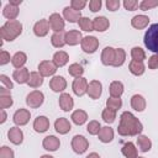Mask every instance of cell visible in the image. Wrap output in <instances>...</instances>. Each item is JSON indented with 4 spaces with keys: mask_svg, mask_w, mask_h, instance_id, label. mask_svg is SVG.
<instances>
[{
    "mask_svg": "<svg viewBox=\"0 0 158 158\" xmlns=\"http://www.w3.org/2000/svg\"><path fill=\"white\" fill-rule=\"evenodd\" d=\"M7 138L14 144H21L23 141V132L19 126L10 127V130L7 131Z\"/></svg>",
    "mask_w": 158,
    "mask_h": 158,
    "instance_id": "13",
    "label": "cell"
},
{
    "mask_svg": "<svg viewBox=\"0 0 158 158\" xmlns=\"http://www.w3.org/2000/svg\"><path fill=\"white\" fill-rule=\"evenodd\" d=\"M123 6H125L126 10L133 11V10H136V7L138 6V1H137V0H125V1H123Z\"/></svg>",
    "mask_w": 158,
    "mask_h": 158,
    "instance_id": "51",
    "label": "cell"
},
{
    "mask_svg": "<svg viewBox=\"0 0 158 158\" xmlns=\"http://www.w3.org/2000/svg\"><path fill=\"white\" fill-rule=\"evenodd\" d=\"M58 104H59V107H60L63 111L68 112V111H70V110L73 109V106H74V100H73V98H72L69 94L62 93L60 96H59Z\"/></svg>",
    "mask_w": 158,
    "mask_h": 158,
    "instance_id": "20",
    "label": "cell"
},
{
    "mask_svg": "<svg viewBox=\"0 0 158 158\" xmlns=\"http://www.w3.org/2000/svg\"><path fill=\"white\" fill-rule=\"evenodd\" d=\"M131 57H132V60H138V62H143L146 59V52L138 47V46H135L132 47L131 49Z\"/></svg>",
    "mask_w": 158,
    "mask_h": 158,
    "instance_id": "39",
    "label": "cell"
},
{
    "mask_svg": "<svg viewBox=\"0 0 158 158\" xmlns=\"http://www.w3.org/2000/svg\"><path fill=\"white\" fill-rule=\"evenodd\" d=\"M78 25H79L80 30H83V31H85V32H91V31H94V28H93V20H90L89 17H84V16H83V17L79 20Z\"/></svg>",
    "mask_w": 158,
    "mask_h": 158,
    "instance_id": "41",
    "label": "cell"
},
{
    "mask_svg": "<svg viewBox=\"0 0 158 158\" xmlns=\"http://www.w3.org/2000/svg\"><path fill=\"white\" fill-rule=\"evenodd\" d=\"M27 84L31 88H40L43 84V77L38 72H30V78Z\"/></svg>",
    "mask_w": 158,
    "mask_h": 158,
    "instance_id": "35",
    "label": "cell"
},
{
    "mask_svg": "<svg viewBox=\"0 0 158 158\" xmlns=\"http://www.w3.org/2000/svg\"><path fill=\"white\" fill-rule=\"evenodd\" d=\"M57 65L53 63V60H42L38 64V73L42 77H51L54 75L57 72Z\"/></svg>",
    "mask_w": 158,
    "mask_h": 158,
    "instance_id": "9",
    "label": "cell"
},
{
    "mask_svg": "<svg viewBox=\"0 0 158 158\" xmlns=\"http://www.w3.org/2000/svg\"><path fill=\"white\" fill-rule=\"evenodd\" d=\"M81 40H83L81 32L78 30H70L65 32V43L69 46H77L81 43Z\"/></svg>",
    "mask_w": 158,
    "mask_h": 158,
    "instance_id": "17",
    "label": "cell"
},
{
    "mask_svg": "<svg viewBox=\"0 0 158 158\" xmlns=\"http://www.w3.org/2000/svg\"><path fill=\"white\" fill-rule=\"evenodd\" d=\"M80 46L85 53L91 54V53L96 52V49L99 47V40L95 36H85V37H83Z\"/></svg>",
    "mask_w": 158,
    "mask_h": 158,
    "instance_id": "6",
    "label": "cell"
},
{
    "mask_svg": "<svg viewBox=\"0 0 158 158\" xmlns=\"http://www.w3.org/2000/svg\"><path fill=\"white\" fill-rule=\"evenodd\" d=\"M27 62V56H26V53L25 52H16L14 56H12V58H11V63H12V65L16 68V69H21V68H23V65H25V63Z\"/></svg>",
    "mask_w": 158,
    "mask_h": 158,
    "instance_id": "26",
    "label": "cell"
},
{
    "mask_svg": "<svg viewBox=\"0 0 158 158\" xmlns=\"http://www.w3.org/2000/svg\"><path fill=\"white\" fill-rule=\"evenodd\" d=\"M126 60V52L123 48H116L115 49V60L112 67H121Z\"/></svg>",
    "mask_w": 158,
    "mask_h": 158,
    "instance_id": "37",
    "label": "cell"
},
{
    "mask_svg": "<svg viewBox=\"0 0 158 158\" xmlns=\"http://www.w3.org/2000/svg\"><path fill=\"white\" fill-rule=\"evenodd\" d=\"M51 43L53 47L56 48H62L64 47L67 43H65V32H54L52 36H51Z\"/></svg>",
    "mask_w": 158,
    "mask_h": 158,
    "instance_id": "27",
    "label": "cell"
},
{
    "mask_svg": "<svg viewBox=\"0 0 158 158\" xmlns=\"http://www.w3.org/2000/svg\"><path fill=\"white\" fill-rule=\"evenodd\" d=\"M54 128L59 135H65L72 130V125L65 117H59L54 122Z\"/></svg>",
    "mask_w": 158,
    "mask_h": 158,
    "instance_id": "21",
    "label": "cell"
},
{
    "mask_svg": "<svg viewBox=\"0 0 158 158\" xmlns=\"http://www.w3.org/2000/svg\"><path fill=\"white\" fill-rule=\"evenodd\" d=\"M12 104H14V100H12L10 93L9 94H0V107L2 110L12 106Z\"/></svg>",
    "mask_w": 158,
    "mask_h": 158,
    "instance_id": "42",
    "label": "cell"
},
{
    "mask_svg": "<svg viewBox=\"0 0 158 158\" xmlns=\"http://www.w3.org/2000/svg\"><path fill=\"white\" fill-rule=\"evenodd\" d=\"M49 128V120L46 116H37L33 121V130L37 133H43Z\"/></svg>",
    "mask_w": 158,
    "mask_h": 158,
    "instance_id": "18",
    "label": "cell"
},
{
    "mask_svg": "<svg viewBox=\"0 0 158 158\" xmlns=\"http://www.w3.org/2000/svg\"><path fill=\"white\" fill-rule=\"evenodd\" d=\"M30 117H31V114L27 109H19L15 111L12 116V121L16 126H25L30 121Z\"/></svg>",
    "mask_w": 158,
    "mask_h": 158,
    "instance_id": "10",
    "label": "cell"
},
{
    "mask_svg": "<svg viewBox=\"0 0 158 158\" xmlns=\"http://www.w3.org/2000/svg\"><path fill=\"white\" fill-rule=\"evenodd\" d=\"M72 149L77 153V154H83L86 152V149L89 148V141L83 136V135H75L72 138L70 142Z\"/></svg>",
    "mask_w": 158,
    "mask_h": 158,
    "instance_id": "4",
    "label": "cell"
},
{
    "mask_svg": "<svg viewBox=\"0 0 158 158\" xmlns=\"http://www.w3.org/2000/svg\"><path fill=\"white\" fill-rule=\"evenodd\" d=\"M22 33V23L17 20H11L6 21L1 27H0V36L1 40L11 42L16 40L20 35Z\"/></svg>",
    "mask_w": 158,
    "mask_h": 158,
    "instance_id": "2",
    "label": "cell"
},
{
    "mask_svg": "<svg viewBox=\"0 0 158 158\" xmlns=\"http://www.w3.org/2000/svg\"><path fill=\"white\" fill-rule=\"evenodd\" d=\"M2 15L5 19H7V21H11V20H16L17 15H19V6H15V5H11L10 2L4 7L2 10Z\"/></svg>",
    "mask_w": 158,
    "mask_h": 158,
    "instance_id": "29",
    "label": "cell"
},
{
    "mask_svg": "<svg viewBox=\"0 0 158 158\" xmlns=\"http://www.w3.org/2000/svg\"><path fill=\"white\" fill-rule=\"evenodd\" d=\"M11 58H12V57H10V53L2 49V51L0 52V65H5V64H7V63L10 62Z\"/></svg>",
    "mask_w": 158,
    "mask_h": 158,
    "instance_id": "53",
    "label": "cell"
},
{
    "mask_svg": "<svg viewBox=\"0 0 158 158\" xmlns=\"http://www.w3.org/2000/svg\"><path fill=\"white\" fill-rule=\"evenodd\" d=\"M143 131L142 122L130 111H125L120 116V123L117 127L118 135L127 137V136H138Z\"/></svg>",
    "mask_w": 158,
    "mask_h": 158,
    "instance_id": "1",
    "label": "cell"
},
{
    "mask_svg": "<svg viewBox=\"0 0 158 158\" xmlns=\"http://www.w3.org/2000/svg\"><path fill=\"white\" fill-rule=\"evenodd\" d=\"M109 26H110V21L105 16H96L93 20V28H94V31L104 32V31H106L109 28Z\"/></svg>",
    "mask_w": 158,
    "mask_h": 158,
    "instance_id": "22",
    "label": "cell"
},
{
    "mask_svg": "<svg viewBox=\"0 0 158 158\" xmlns=\"http://www.w3.org/2000/svg\"><path fill=\"white\" fill-rule=\"evenodd\" d=\"M144 46L148 51L158 54V23H153L148 27L144 33Z\"/></svg>",
    "mask_w": 158,
    "mask_h": 158,
    "instance_id": "3",
    "label": "cell"
},
{
    "mask_svg": "<svg viewBox=\"0 0 158 158\" xmlns=\"http://www.w3.org/2000/svg\"><path fill=\"white\" fill-rule=\"evenodd\" d=\"M40 158H54V157H52V156H49V154H43V156H41Z\"/></svg>",
    "mask_w": 158,
    "mask_h": 158,
    "instance_id": "57",
    "label": "cell"
},
{
    "mask_svg": "<svg viewBox=\"0 0 158 158\" xmlns=\"http://www.w3.org/2000/svg\"><path fill=\"white\" fill-rule=\"evenodd\" d=\"M0 81H1V86L6 88V89H9V90H11V89L14 88V83H12L11 79H10L7 75H5V74H1V75H0Z\"/></svg>",
    "mask_w": 158,
    "mask_h": 158,
    "instance_id": "47",
    "label": "cell"
},
{
    "mask_svg": "<svg viewBox=\"0 0 158 158\" xmlns=\"http://www.w3.org/2000/svg\"><path fill=\"white\" fill-rule=\"evenodd\" d=\"M68 73H69V75H72L74 78H80L84 74V67L79 63H73L69 65Z\"/></svg>",
    "mask_w": 158,
    "mask_h": 158,
    "instance_id": "38",
    "label": "cell"
},
{
    "mask_svg": "<svg viewBox=\"0 0 158 158\" xmlns=\"http://www.w3.org/2000/svg\"><path fill=\"white\" fill-rule=\"evenodd\" d=\"M105 4H106V7L109 11H116V10H118V7L121 5L120 0H106Z\"/></svg>",
    "mask_w": 158,
    "mask_h": 158,
    "instance_id": "49",
    "label": "cell"
},
{
    "mask_svg": "<svg viewBox=\"0 0 158 158\" xmlns=\"http://www.w3.org/2000/svg\"><path fill=\"white\" fill-rule=\"evenodd\" d=\"M157 6H158V0H142L139 2V9L142 11H147V10L157 7Z\"/></svg>",
    "mask_w": 158,
    "mask_h": 158,
    "instance_id": "45",
    "label": "cell"
},
{
    "mask_svg": "<svg viewBox=\"0 0 158 158\" xmlns=\"http://www.w3.org/2000/svg\"><path fill=\"white\" fill-rule=\"evenodd\" d=\"M131 107L135 111L142 112L146 109V99L141 95V94H135L131 98Z\"/></svg>",
    "mask_w": 158,
    "mask_h": 158,
    "instance_id": "24",
    "label": "cell"
},
{
    "mask_svg": "<svg viewBox=\"0 0 158 158\" xmlns=\"http://www.w3.org/2000/svg\"><path fill=\"white\" fill-rule=\"evenodd\" d=\"M70 118H72V121H73L75 125L81 126V125H84V123L86 122V120H88V114H86L84 110L78 109V110L73 111Z\"/></svg>",
    "mask_w": 158,
    "mask_h": 158,
    "instance_id": "31",
    "label": "cell"
},
{
    "mask_svg": "<svg viewBox=\"0 0 158 158\" xmlns=\"http://www.w3.org/2000/svg\"><path fill=\"white\" fill-rule=\"evenodd\" d=\"M28 78H30V72L27 68H21V69H15L14 73H12V79L19 83V84H25L28 81Z\"/></svg>",
    "mask_w": 158,
    "mask_h": 158,
    "instance_id": "23",
    "label": "cell"
},
{
    "mask_svg": "<svg viewBox=\"0 0 158 158\" xmlns=\"http://www.w3.org/2000/svg\"><path fill=\"white\" fill-rule=\"evenodd\" d=\"M149 23V17L146 16V15H136L132 17L131 20V25L133 28H137V30H143L148 26Z\"/></svg>",
    "mask_w": 158,
    "mask_h": 158,
    "instance_id": "25",
    "label": "cell"
},
{
    "mask_svg": "<svg viewBox=\"0 0 158 158\" xmlns=\"http://www.w3.org/2000/svg\"><path fill=\"white\" fill-rule=\"evenodd\" d=\"M86 158H100V156H99L96 152H91V153H89V154L86 156Z\"/></svg>",
    "mask_w": 158,
    "mask_h": 158,
    "instance_id": "55",
    "label": "cell"
},
{
    "mask_svg": "<svg viewBox=\"0 0 158 158\" xmlns=\"http://www.w3.org/2000/svg\"><path fill=\"white\" fill-rule=\"evenodd\" d=\"M115 49L110 46L105 47L101 52V63L104 65H112L114 60H115Z\"/></svg>",
    "mask_w": 158,
    "mask_h": 158,
    "instance_id": "19",
    "label": "cell"
},
{
    "mask_svg": "<svg viewBox=\"0 0 158 158\" xmlns=\"http://www.w3.org/2000/svg\"><path fill=\"white\" fill-rule=\"evenodd\" d=\"M101 6H102L101 0H91V1H89V9L93 12H98L101 9Z\"/></svg>",
    "mask_w": 158,
    "mask_h": 158,
    "instance_id": "50",
    "label": "cell"
},
{
    "mask_svg": "<svg viewBox=\"0 0 158 158\" xmlns=\"http://www.w3.org/2000/svg\"><path fill=\"white\" fill-rule=\"evenodd\" d=\"M98 136H99V139L102 143H109L114 139V130L109 126H104V127H101Z\"/></svg>",
    "mask_w": 158,
    "mask_h": 158,
    "instance_id": "32",
    "label": "cell"
},
{
    "mask_svg": "<svg viewBox=\"0 0 158 158\" xmlns=\"http://www.w3.org/2000/svg\"><path fill=\"white\" fill-rule=\"evenodd\" d=\"M42 146L46 151H49V152H56L59 146H60V141L59 138H57L56 136L53 135H49V136H46L42 141Z\"/></svg>",
    "mask_w": 158,
    "mask_h": 158,
    "instance_id": "14",
    "label": "cell"
},
{
    "mask_svg": "<svg viewBox=\"0 0 158 158\" xmlns=\"http://www.w3.org/2000/svg\"><path fill=\"white\" fill-rule=\"evenodd\" d=\"M1 120H0V123H4L5 121H6V118H7V115H6V112H5V110H2L1 109Z\"/></svg>",
    "mask_w": 158,
    "mask_h": 158,
    "instance_id": "54",
    "label": "cell"
},
{
    "mask_svg": "<svg viewBox=\"0 0 158 158\" xmlns=\"http://www.w3.org/2000/svg\"><path fill=\"white\" fill-rule=\"evenodd\" d=\"M14 151L7 147V146H2L0 148V158H14Z\"/></svg>",
    "mask_w": 158,
    "mask_h": 158,
    "instance_id": "46",
    "label": "cell"
},
{
    "mask_svg": "<svg viewBox=\"0 0 158 158\" xmlns=\"http://www.w3.org/2000/svg\"><path fill=\"white\" fill-rule=\"evenodd\" d=\"M85 6H86V1L85 0H72L70 1V7L77 10V11L83 10Z\"/></svg>",
    "mask_w": 158,
    "mask_h": 158,
    "instance_id": "48",
    "label": "cell"
},
{
    "mask_svg": "<svg viewBox=\"0 0 158 158\" xmlns=\"http://www.w3.org/2000/svg\"><path fill=\"white\" fill-rule=\"evenodd\" d=\"M128 70L136 75V77H139L144 73L146 70V67L143 64V62H138V60H131L130 64H128Z\"/></svg>",
    "mask_w": 158,
    "mask_h": 158,
    "instance_id": "33",
    "label": "cell"
},
{
    "mask_svg": "<svg viewBox=\"0 0 158 158\" xmlns=\"http://www.w3.org/2000/svg\"><path fill=\"white\" fill-rule=\"evenodd\" d=\"M100 130H101V125H100V122L96 121V120L90 121V122L88 123V126H86V131H88L90 135H93V136L99 135Z\"/></svg>",
    "mask_w": 158,
    "mask_h": 158,
    "instance_id": "44",
    "label": "cell"
},
{
    "mask_svg": "<svg viewBox=\"0 0 158 158\" xmlns=\"http://www.w3.org/2000/svg\"><path fill=\"white\" fill-rule=\"evenodd\" d=\"M49 23H48V20L46 19H42L40 21H37L35 25H33V33L37 36V37H44L48 35L49 32Z\"/></svg>",
    "mask_w": 158,
    "mask_h": 158,
    "instance_id": "11",
    "label": "cell"
},
{
    "mask_svg": "<svg viewBox=\"0 0 158 158\" xmlns=\"http://www.w3.org/2000/svg\"><path fill=\"white\" fill-rule=\"evenodd\" d=\"M109 93L111 98H120L123 94V84L118 80H114L109 86Z\"/></svg>",
    "mask_w": 158,
    "mask_h": 158,
    "instance_id": "30",
    "label": "cell"
},
{
    "mask_svg": "<svg viewBox=\"0 0 158 158\" xmlns=\"http://www.w3.org/2000/svg\"><path fill=\"white\" fill-rule=\"evenodd\" d=\"M48 23H49L51 30H53L54 32H63V31H64L65 21H64V19H63L59 14H57V12H54V14H52V15L49 16Z\"/></svg>",
    "mask_w": 158,
    "mask_h": 158,
    "instance_id": "7",
    "label": "cell"
},
{
    "mask_svg": "<svg viewBox=\"0 0 158 158\" xmlns=\"http://www.w3.org/2000/svg\"><path fill=\"white\" fill-rule=\"evenodd\" d=\"M69 60V56L64 51H58L53 54V63L57 67H64Z\"/></svg>",
    "mask_w": 158,
    "mask_h": 158,
    "instance_id": "34",
    "label": "cell"
},
{
    "mask_svg": "<svg viewBox=\"0 0 158 158\" xmlns=\"http://www.w3.org/2000/svg\"><path fill=\"white\" fill-rule=\"evenodd\" d=\"M101 93H102V84L99 80H91L88 85V93L86 94L91 99L96 100L101 96Z\"/></svg>",
    "mask_w": 158,
    "mask_h": 158,
    "instance_id": "15",
    "label": "cell"
},
{
    "mask_svg": "<svg viewBox=\"0 0 158 158\" xmlns=\"http://www.w3.org/2000/svg\"><path fill=\"white\" fill-rule=\"evenodd\" d=\"M49 88H51L54 93L64 91L65 88H67V80H65L64 77H62V75H54V77L49 80Z\"/></svg>",
    "mask_w": 158,
    "mask_h": 158,
    "instance_id": "12",
    "label": "cell"
},
{
    "mask_svg": "<svg viewBox=\"0 0 158 158\" xmlns=\"http://www.w3.org/2000/svg\"><path fill=\"white\" fill-rule=\"evenodd\" d=\"M106 106L109 107V109H112V110H115V111H117L118 109H121V106H122V100L120 99V98H109L107 100H106Z\"/></svg>",
    "mask_w": 158,
    "mask_h": 158,
    "instance_id": "43",
    "label": "cell"
},
{
    "mask_svg": "<svg viewBox=\"0 0 158 158\" xmlns=\"http://www.w3.org/2000/svg\"><path fill=\"white\" fill-rule=\"evenodd\" d=\"M43 101H44V95L40 90H33V91L28 93L26 96V104H27V106H30L32 109L40 107L43 104Z\"/></svg>",
    "mask_w": 158,
    "mask_h": 158,
    "instance_id": "5",
    "label": "cell"
},
{
    "mask_svg": "<svg viewBox=\"0 0 158 158\" xmlns=\"http://www.w3.org/2000/svg\"><path fill=\"white\" fill-rule=\"evenodd\" d=\"M101 117H102V120H104L106 123H112V122L115 121V118H116V111L112 110V109L106 107V109L102 110Z\"/></svg>",
    "mask_w": 158,
    "mask_h": 158,
    "instance_id": "40",
    "label": "cell"
},
{
    "mask_svg": "<svg viewBox=\"0 0 158 158\" xmlns=\"http://www.w3.org/2000/svg\"><path fill=\"white\" fill-rule=\"evenodd\" d=\"M122 154L125 156V158H137L138 153H137V148L132 142H126L122 148H121Z\"/></svg>",
    "mask_w": 158,
    "mask_h": 158,
    "instance_id": "28",
    "label": "cell"
},
{
    "mask_svg": "<svg viewBox=\"0 0 158 158\" xmlns=\"http://www.w3.org/2000/svg\"><path fill=\"white\" fill-rule=\"evenodd\" d=\"M148 68L149 69H158V54H152L148 58Z\"/></svg>",
    "mask_w": 158,
    "mask_h": 158,
    "instance_id": "52",
    "label": "cell"
},
{
    "mask_svg": "<svg viewBox=\"0 0 158 158\" xmlns=\"http://www.w3.org/2000/svg\"><path fill=\"white\" fill-rule=\"evenodd\" d=\"M137 144H138L141 152H148L152 148L151 139L147 136H144V135H138L137 136Z\"/></svg>",
    "mask_w": 158,
    "mask_h": 158,
    "instance_id": "36",
    "label": "cell"
},
{
    "mask_svg": "<svg viewBox=\"0 0 158 158\" xmlns=\"http://www.w3.org/2000/svg\"><path fill=\"white\" fill-rule=\"evenodd\" d=\"M88 80L83 77L80 78H75L73 80V84H72V89H73V93L77 95V96H83L84 94L88 93Z\"/></svg>",
    "mask_w": 158,
    "mask_h": 158,
    "instance_id": "8",
    "label": "cell"
},
{
    "mask_svg": "<svg viewBox=\"0 0 158 158\" xmlns=\"http://www.w3.org/2000/svg\"><path fill=\"white\" fill-rule=\"evenodd\" d=\"M9 2H10L11 5H15V6H19V5H20V4L22 2V0H10Z\"/></svg>",
    "mask_w": 158,
    "mask_h": 158,
    "instance_id": "56",
    "label": "cell"
},
{
    "mask_svg": "<svg viewBox=\"0 0 158 158\" xmlns=\"http://www.w3.org/2000/svg\"><path fill=\"white\" fill-rule=\"evenodd\" d=\"M63 17H64V20H67L68 22L74 23V22H79V20H80L83 16H81V12H80V11H77V10L72 9L70 6H65V7L63 9Z\"/></svg>",
    "mask_w": 158,
    "mask_h": 158,
    "instance_id": "16",
    "label": "cell"
},
{
    "mask_svg": "<svg viewBox=\"0 0 158 158\" xmlns=\"http://www.w3.org/2000/svg\"><path fill=\"white\" fill-rule=\"evenodd\" d=\"M137 158H144V157H137Z\"/></svg>",
    "mask_w": 158,
    "mask_h": 158,
    "instance_id": "58",
    "label": "cell"
}]
</instances>
